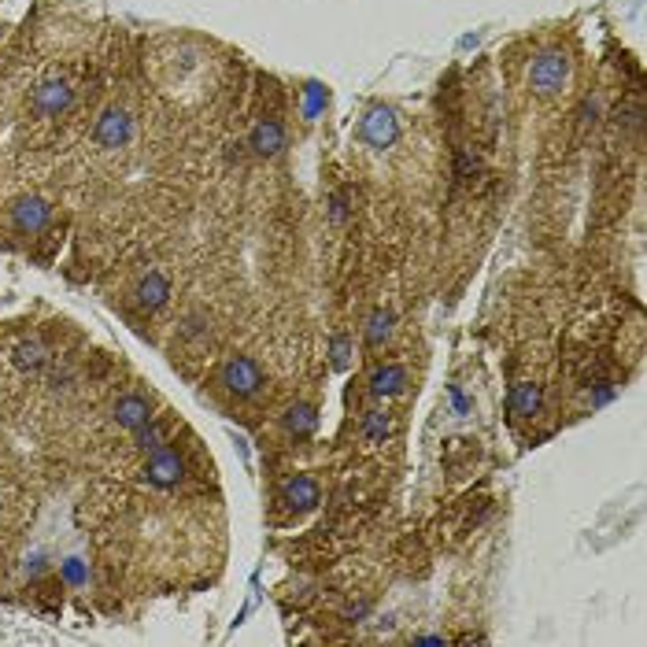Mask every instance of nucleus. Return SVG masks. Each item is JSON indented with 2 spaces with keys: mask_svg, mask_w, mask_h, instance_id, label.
Here are the masks:
<instances>
[{
  "mask_svg": "<svg viewBox=\"0 0 647 647\" xmlns=\"http://www.w3.org/2000/svg\"><path fill=\"white\" fill-rule=\"evenodd\" d=\"M137 137V119L134 111L123 108V104H111V108L100 111L97 126H93V141H97L100 148H108V152H119V148H126L130 141Z\"/></svg>",
  "mask_w": 647,
  "mask_h": 647,
  "instance_id": "1",
  "label": "nucleus"
},
{
  "mask_svg": "<svg viewBox=\"0 0 647 647\" xmlns=\"http://www.w3.org/2000/svg\"><path fill=\"white\" fill-rule=\"evenodd\" d=\"M74 104V86L67 78H45V82H37L30 100H26V108L34 119H60L63 111H71Z\"/></svg>",
  "mask_w": 647,
  "mask_h": 647,
  "instance_id": "2",
  "label": "nucleus"
},
{
  "mask_svg": "<svg viewBox=\"0 0 647 647\" xmlns=\"http://www.w3.org/2000/svg\"><path fill=\"white\" fill-rule=\"evenodd\" d=\"M566 82H570V60H566V52L559 49L540 52L537 60H533V71H529L533 93L537 97H555V93H562Z\"/></svg>",
  "mask_w": 647,
  "mask_h": 647,
  "instance_id": "3",
  "label": "nucleus"
},
{
  "mask_svg": "<svg viewBox=\"0 0 647 647\" xmlns=\"http://www.w3.org/2000/svg\"><path fill=\"white\" fill-rule=\"evenodd\" d=\"M222 385H226L237 400H252V396H259V389L267 385V378H263V367H259L256 359L233 355V359L222 363Z\"/></svg>",
  "mask_w": 647,
  "mask_h": 647,
  "instance_id": "4",
  "label": "nucleus"
},
{
  "mask_svg": "<svg viewBox=\"0 0 647 647\" xmlns=\"http://www.w3.org/2000/svg\"><path fill=\"white\" fill-rule=\"evenodd\" d=\"M145 481L152 489L167 492V489H178L185 481V455L174 448V444H163L159 452L148 455L145 463Z\"/></svg>",
  "mask_w": 647,
  "mask_h": 647,
  "instance_id": "5",
  "label": "nucleus"
},
{
  "mask_svg": "<svg viewBox=\"0 0 647 647\" xmlns=\"http://www.w3.org/2000/svg\"><path fill=\"white\" fill-rule=\"evenodd\" d=\"M359 137L367 141L370 148H389L396 137H400V119H396V111L392 108H370L363 115V123H359Z\"/></svg>",
  "mask_w": 647,
  "mask_h": 647,
  "instance_id": "6",
  "label": "nucleus"
},
{
  "mask_svg": "<svg viewBox=\"0 0 647 647\" xmlns=\"http://www.w3.org/2000/svg\"><path fill=\"white\" fill-rule=\"evenodd\" d=\"M148 418H152V403H148V396H141V392H126V396H119L115 407H111V422L119 429H126V433L141 429Z\"/></svg>",
  "mask_w": 647,
  "mask_h": 647,
  "instance_id": "7",
  "label": "nucleus"
},
{
  "mask_svg": "<svg viewBox=\"0 0 647 647\" xmlns=\"http://www.w3.org/2000/svg\"><path fill=\"white\" fill-rule=\"evenodd\" d=\"M134 296L141 311H159V307H167V300H171V278L163 270H148L145 278L137 281Z\"/></svg>",
  "mask_w": 647,
  "mask_h": 647,
  "instance_id": "8",
  "label": "nucleus"
},
{
  "mask_svg": "<svg viewBox=\"0 0 647 647\" xmlns=\"http://www.w3.org/2000/svg\"><path fill=\"white\" fill-rule=\"evenodd\" d=\"M49 219H52V208L49 200H41V196H23L12 208V222L23 233H41L49 226Z\"/></svg>",
  "mask_w": 647,
  "mask_h": 647,
  "instance_id": "9",
  "label": "nucleus"
},
{
  "mask_svg": "<svg viewBox=\"0 0 647 647\" xmlns=\"http://www.w3.org/2000/svg\"><path fill=\"white\" fill-rule=\"evenodd\" d=\"M281 500L289 503V507H296V511H311V507H318V500H322V489H318L315 477L293 474V477H285V485H281Z\"/></svg>",
  "mask_w": 647,
  "mask_h": 647,
  "instance_id": "10",
  "label": "nucleus"
},
{
  "mask_svg": "<svg viewBox=\"0 0 647 647\" xmlns=\"http://www.w3.org/2000/svg\"><path fill=\"white\" fill-rule=\"evenodd\" d=\"M248 148L263 159L278 156L281 148H285V126H281L278 119H259V123L252 126V134H248Z\"/></svg>",
  "mask_w": 647,
  "mask_h": 647,
  "instance_id": "11",
  "label": "nucleus"
},
{
  "mask_svg": "<svg viewBox=\"0 0 647 647\" xmlns=\"http://www.w3.org/2000/svg\"><path fill=\"white\" fill-rule=\"evenodd\" d=\"M540 407H544V389L537 381H518L511 392V411L518 418H537Z\"/></svg>",
  "mask_w": 647,
  "mask_h": 647,
  "instance_id": "12",
  "label": "nucleus"
},
{
  "mask_svg": "<svg viewBox=\"0 0 647 647\" xmlns=\"http://www.w3.org/2000/svg\"><path fill=\"white\" fill-rule=\"evenodd\" d=\"M163 444H171V426H167V422H159V418H148L145 426L134 429V448L141 455L159 452Z\"/></svg>",
  "mask_w": 647,
  "mask_h": 647,
  "instance_id": "13",
  "label": "nucleus"
},
{
  "mask_svg": "<svg viewBox=\"0 0 647 647\" xmlns=\"http://www.w3.org/2000/svg\"><path fill=\"white\" fill-rule=\"evenodd\" d=\"M12 363H15L19 370H23V374L37 378L41 370L49 367V352H45V348H41L37 341H19V344L12 348Z\"/></svg>",
  "mask_w": 647,
  "mask_h": 647,
  "instance_id": "14",
  "label": "nucleus"
},
{
  "mask_svg": "<svg viewBox=\"0 0 647 647\" xmlns=\"http://www.w3.org/2000/svg\"><path fill=\"white\" fill-rule=\"evenodd\" d=\"M403 385H407V370L400 363H385V367L370 374V392L374 396H396V392H403Z\"/></svg>",
  "mask_w": 647,
  "mask_h": 647,
  "instance_id": "15",
  "label": "nucleus"
},
{
  "mask_svg": "<svg viewBox=\"0 0 647 647\" xmlns=\"http://www.w3.org/2000/svg\"><path fill=\"white\" fill-rule=\"evenodd\" d=\"M318 426V411L311 403H293L289 411H285V429L293 433V437H311Z\"/></svg>",
  "mask_w": 647,
  "mask_h": 647,
  "instance_id": "16",
  "label": "nucleus"
},
{
  "mask_svg": "<svg viewBox=\"0 0 647 647\" xmlns=\"http://www.w3.org/2000/svg\"><path fill=\"white\" fill-rule=\"evenodd\" d=\"M363 437H367V444H385V440L392 437L389 411H367V415H363Z\"/></svg>",
  "mask_w": 647,
  "mask_h": 647,
  "instance_id": "17",
  "label": "nucleus"
},
{
  "mask_svg": "<svg viewBox=\"0 0 647 647\" xmlns=\"http://www.w3.org/2000/svg\"><path fill=\"white\" fill-rule=\"evenodd\" d=\"M392 322H396V318H392L389 307H378V311L370 315V322H367V344H370V348H378V344L389 341V337H392Z\"/></svg>",
  "mask_w": 647,
  "mask_h": 647,
  "instance_id": "18",
  "label": "nucleus"
},
{
  "mask_svg": "<svg viewBox=\"0 0 647 647\" xmlns=\"http://www.w3.org/2000/svg\"><path fill=\"white\" fill-rule=\"evenodd\" d=\"M481 171V159H477L474 148H459V156H455V174L459 178H474Z\"/></svg>",
  "mask_w": 647,
  "mask_h": 647,
  "instance_id": "19",
  "label": "nucleus"
},
{
  "mask_svg": "<svg viewBox=\"0 0 647 647\" xmlns=\"http://www.w3.org/2000/svg\"><path fill=\"white\" fill-rule=\"evenodd\" d=\"M63 574H67V581L82 585V581H86V566H82V559H71L67 566H63Z\"/></svg>",
  "mask_w": 647,
  "mask_h": 647,
  "instance_id": "20",
  "label": "nucleus"
},
{
  "mask_svg": "<svg viewBox=\"0 0 647 647\" xmlns=\"http://www.w3.org/2000/svg\"><path fill=\"white\" fill-rule=\"evenodd\" d=\"M370 614V603L367 599H359V603H352L348 611H344V618H352V622H359V618H367Z\"/></svg>",
  "mask_w": 647,
  "mask_h": 647,
  "instance_id": "21",
  "label": "nucleus"
},
{
  "mask_svg": "<svg viewBox=\"0 0 647 647\" xmlns=\"http://www.w3.org/2000/svg\"><path fill=\"white\" fill-rule=\"evenodd\" d=\"M415 644H444V636H437V633H422V636H415Z\"/></svg>",
  "mask_w": 647,
  "mask_h": 647,
  "instance_id": "22",
  "label": "nucleus"
}]
</instances>
